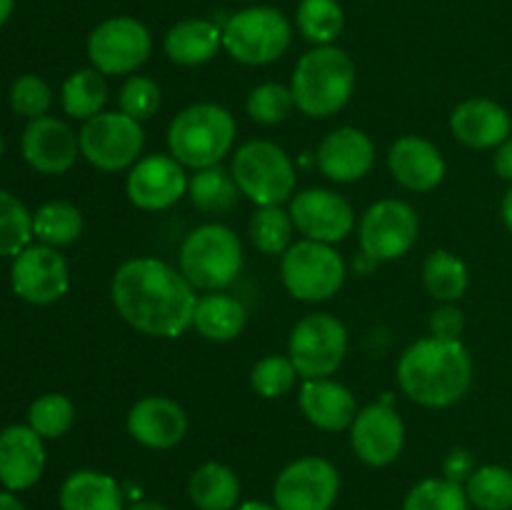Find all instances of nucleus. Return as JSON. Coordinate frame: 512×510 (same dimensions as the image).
Instances as JSON below:
<instances>
[{"mask_svg": "<svg viewBox=\"0 0 512 510\" xmlns=\"http://www.w3.org/2000/svg\"><path fill=\"white\" fill-rule=\"evenodd\" d=\"M110 300L130 328L170 340L193 328L198 295L188 278L165 260L133 258L115 270Z\"/></svg>", "mask_w": 512, "mask_h": 510, "instance_id": "obj_1", "label": "nucleus"}, {"mask_svg": "<svg viewBox=\"0 0 512 510\" xmlns=\"http://www.w3.org/2000/svg\"><path fill=\"white\" fill-rule=\"evenodd\" d=\"M398 383L403 393L423 408H450L470 390L473 358L460 340L430 335L400 355Z\"/></svg>", "mask_w": 512, "mask_h": 510, "instance_id": "obj_2", "label": "nucleus"}, {"mask_svg": "<svg viewBox=\"0 0 512 510\" xmlns=\"http://www.w3.org/2000/svg\"><path fill=\"white\" fill-rule=\"evenodd\" d=\"M355 63L335 45H315L298 60L290 80L295 108L308 118H330L348 105L355 90Z\"/></svg>", "mask_w": 512, "mask_h": 510, "instance_id": "obj_3", "label": "nucleus"}, {"mask_svg": "<svg viewBox=\"0 0 512 510\" xmlns=\"http://www.w3.org/2000/svg\"><path fill=\"white\" fill-rule=\"evenodd\" d=\"M238 125L230 110L215 103H195L180 110L168 128L170 155L183 168L203 170L220 165L233 150Z\"/></svg>", "mask_w": 512, "mask_h": 510, "instance_id": "obj_4", "label": "nucleus"}, {"mask_svg": "<svg viewBox=\"0 0 512 510\" xmlns=\"http://www.w3.org/2000/svg\"><path fill=\"white\" fill-rule=\"evenodd\" d=\"M243 268L240 238L223 223H205L195 228L180 248V273L195 290H223Z\"/></svg>", "mask_w": 512, "mask_h": 510, "instance_id": "obj_5", "label": "nucleus"}, {"mask_svg": "<svg viewBox=\"0 0 512 510\" xmlns=\"http://www.w3.org/2000/svg\"><path fill=\"white\" fill-rule=\"evenodd\" d=\"M238 190L255 203L258 208L265 205H283L295 195L298 173L280 145L270 140H250L240 145L230 165Z\"/></svg>", "mask_w": 512, "mask_h": 510, "instance_id": "obj_6", "label": "nucleus"}, {"mask_svg": "<svg viewBox=\"0 0 512 510\" xmlns=\"http://www.w3.org/2000/svg\"><path fill=\"white\" fill-rule=\"evenodd\" d=\"M345 275L348 268L343 255L333 245L315 243V240H298L285 250L280 260V278L285 290L303 303H323L338 295Z\"/></svg>", "mask_w": 512, "mask_h": 510, "instance_id": "obj_7", "label": "nucleus"}, {"mask_svg": "<svg viewBox=\"0 0 512 510\" xmlns=\"http://www.w3.org/2000/svg\"><path fill=\"white\" fill-rule=\"evenodd\" d=\"M293 40V25L280 10L258 5L230 15L223 25V48L243 65H268L283 58Z\"/></svg>", "mask_w": 512, "mask_h": 510, "instance_id": "obj_8", "label": "nucleus"}, {"mask_svg": "<svg viewBox=\"0 0 512 510\" xmlns=\"http://www.w3.org/2000/svg\"><path fill=\"white\" fill-rule=\"evenodd\" d=\"M348 355V328L330 313H310L293 328L288 358L303 380L330 378Z\"/></svg>", "mask_w": 512, "mask_h": 510, "instance_id": "obj_9", "label": "nucleus"}, {"mask_svg": "<svg viewBox=\"0 0 512 510\" xmlns=\"http://www.w3.org/2000/svg\"><path fill=\"white\" fill-rule=\"evenodd\" d=\"M80 155L105 173L133 168L143 153V125L125 113H98L80 130Z\"/></svg>", "mask_w": 512, "mask_h": 510, "instance_id": "obj_10", "label": "nucleus"}, {"mask_svg": "<svg viewBox=\"0 0 512 510\" xmlns=\"http://www.w3.org/2000/svg\"><path fill=\"white\" fill-rule=\"evenodd\" d=\"M420 235V218L405 200L385 198L370 205L360 220V248L375 263L398 260L413 250Z\"/></svg>", "mask_w": 512, "mask_h": 510, "instance_id": "obj_11", "label": "nucleus"}, {"mask_svg": "<svg viewBox=\"0 0 512 510\" xmlns=\"http://www.w3.org/2000/svg\"><path fill=\"white\" fill-rule=\"evenodd\" d=\"M153 38L140 20L118 15L95 25L88 38V58L103 75H130L150 58Z\"/></svg>", "mask_w": 512, "mask_h": 510, "instance_id": "obj_12", "label": "nucleus"}, {"mask_svg": "<svg viewBox=\"0 0 512 510\" xmlns=\"http://www.w3.org/2000/svg\"><path fill=\"white\" fill-rule=\"evenodd\" d=\"M338 493V468L318 455H305L280 470L273 488V503L278 510H330Z\"/></svg>", "mask_w": 512, "mask_h": 510, "instance_id": "obj_13", "label": "nucleus"}, {"mask_svg": "<svg viewBox=\"0 0 512 510\" xmlns=\"http://www.w3.org/2000/svg\"><path fill=\"white\" fill-rule=\"evenodd\" d=\"M290 218L305 240L335 245L355 228L353 205L328 188L300 190L290 200Z\"/></svg>", "mask_w": 512, "mask_h": 510, "instance_id": "obj_14", "label": "nucleus"}, {"mask_svg": "<svg viewBox=\"0 0 512 510\" xmlns=\"http://www.w3.org/2000/svg\"><path fill=\"white\" fill-rule=\"evenodd\" d=\"M10 280L18 298L33 305H50L68 293L70 270L63 255L50 245H28L15 255Z\"/></svg>", "mask_w": 512, "mask_h": 510, "instance_id": "obj_15", "label": "nucleus"}, {"mask_svg": "<svg viewBox=\"0 0 512 510\" xmlns=\"http://www.w3.org/2000/svg\"><path fill=\"white\" fill-rule=\"evenodd\" d=\"M350 445L365 465L385 468L395 463L405 445V423L390 403H373L358 410L350 425Z\"/></svg>", "mask_w": 512, "mask_h": 510, "instance_id": "obj_16", "label": "nucleus"}, {"mask_svg": "<svg viewBox=\"0 0 512 510\" xmlns=\"http://www.w3.org/2000/svg\"><path fill=\"white\" fill-rule=\"evenodd\" d=\"M188 175L173 155H145L125 180L128 200L140 210H168L188 193Z\"/></svg>", "mask_w": 512, "mask_h": 510, "instance_id": "obj_17", "label": "nucleus"}, {"mask_svg": "<svg viewBox=\"0 0 512 510\" xmlns=\"http://www.w3.org/2000/svg\"><path fill=\"white\" fill-rule=\"evenodd\" d=\"M23 158L43 175H60L78 160L80 138L63 123L43 115L30 120L23 130Z\"/></svg>", "mask_w": 512, "mask_h": 510, "instance_id": "obj_18", "label": "nucleus"}, {"mask_svg": "<svg viewBox=\"0 0 512 510\" xmlns=\"http://www.w3.org/2000/svg\"><path fill=\"white\" fill-rule=\"evenodd\" d=\"M128 433L143 448H175L188 433V415L175 400L165 395H148L130 408Z\"/></svg>", "mask_w": 512, "mask_h": 510, "instance_id": "obj_19", "label": "nucleus"}, {"mask_svg": "<svg viewBox=\"0 0 512 510\" xmlns=\"http://www.w3.org/2000/svg\"><path fill=\"white\" fill-rule=\"evenodd\" d=\"M315 163H318L320 173L333 183H355L373 168L375 145L363 130L345 125V128L325 135L318 155H315Z\"/></svg>", "mask_w": 512, "mask_h": 510, "instance_id": "obj_20", "label": "nucleus"}, {"mask_svg": "<svg viewBox=\"0 0 512 510\" xmlns=\"http://www.w3.org/2000/svg\"><path fill=\"white\" fill-rule=\"evenodd\" d=\"M388 165L393 178L413 193L435 190L445 180L448 170L438 145L420 135H403L395 140L388 153Z\"/></svg>", "mask_w": 512, "mask_h": 510, "instance_id": "obj_21", "label": "nucleus"}, {"mask_svg": "<svg viewBox=\"0 0 512 510\" xmlns=\"http://www.w3.org/2000/svg\"><path fill=\"white\" fill-rule=\"evenodd\" d=\"M450 133L468 148H498L510 138L512 115L490 98H468L450 115Z\"/></svg>", "mask_w": 512, "mask_h": 510, "instance_id": "obj_22", "label": "nucleus"}, {"mask_svg": "<svg viewBox=\"0 0 512 510\" xmlns=\"http://www.w3.org/2000/svg\"><path fill=\"white\" fill-rule=\"evenodd\" d=\"M45 470L43 438L30 425H10L0 433V483L5 490L33 488Z\"/></svg>", "mask_w": 512, "mask_h": 510, "instance_id": "obj_23", "label": "nucleus"}, {"mask_svg": "<svg viewBox=\"0 0 512 510\" xmlns=\"http://www.w3.org/2000/svg\"><path fill=\"white\" fill-rule=\"evenodd\" d=\"M298 403L308 423H313L320 430H330V433L350 428L355 415H358L355 395L343 383L330 378L305 380Z\"/></svg>", "mask_w": 512, "mask_h": 510, "instance_id": "obj_24", "label": "nucleus"}, {"mask_svg": "<svg viewBox=\"0 0 512 510\" xmlns=\"http://www.w3.org/2000/svg\"><path fill=\"white\" fill-rule=\"evenodd\" d=\"M163 48L175 65L198 68L210 63L223 48V28L205 18L180 20L168 30Z\"/></svg>", "mask_w": 512, "mask_h": 510, "instance_id": "obj_25", "label": "nucleus"}, {"mask_svg": "<svg viewBox=\"0 0 512 510\" xmlns=\"http://www.w3.org/2000/svg\"><path fill=\"white\" fill-rule=\"evenodd\" d=\"M248 323V310L235 295L213 290L208 295H200L195 303L193 328L213 343H230L238 338Z\"/></svg>", "mask_w": 512, "mask_h": 510, "instance_id": "obj_26", "label": "nucleus"}, {"mask_svg": "<svg viewBox=\"0 0 512 510\" xmlns=\"http://www.w3.org/2000/svg\"><path fill=\"white\" fill-rule=\"evenodd\" d=\"M60 510H123V490L113 475L78 470L60 488Z\"/></svg>", "mask_w": 512, "mask_h": 510, "instance_id": "obj_27", "label": "nucleus"}, {"mask_svg": "<svg viewBox=\"0 0 512 510\" xmlns=\"http://www.w3.org/2000/svg\"><path fill=\"white\" fill-rule=\"evenodd\" d=\"M190 500L198 510H235L240 500V480L223 463H205L190 475Z\"/></svg>", "mask_w": 512, "mask_h": 510, "instance_id": "obj_28", "label": "nucleus"}, {"mask_svg": "<svg viewBox=\"0 0 512 510\" xmlns=\"http://www.w3.org/2000/svg\"><path fill=\"white\" fill-rule=\"evenodd\" d=\"M238 183L233 173L223 165H210V168L195 170L193 178L188 180L190 203L198 210L210 215L230 213L238 203Z\"/></svg>", "mask_w": 512, "mask_h": 510, "instance_id": "obj_29", "label": "nucleus"}, {"mask_svg": "<svg viewBox=\"0 0 512 510\" xmlns=\"http://www.w3.org/2000/svg\"><path fill=\"white\" fill-rule=\"evenodd\" d=\"M423 283L440 303H455L470 285V270L450 250H433L423 263Z\"/></svg>", "mask_w": 512, "mask_h": 510, "instance_id": "obj_30", "label": "nucleus"}, {"mask_svg": "<svg viewBox=\"0 0 512 510\" xmlns=\"http://www.w3.org/2000/svg\"><path fill=\"white\" fill-rule=\"evenodd\" d=\"M105 100H108V83L100 70H75L63 83V108L70 118H95L98 113H103Z\"/></svg>", "mask_w": 512, "mask_h": 510, "instance_id": "obj_31", "label": "nucleus"}, {"mask_svg": "<svg viewBox=\"0 0 512 510\" xmlns=\"http://www.w3.org/2000/svg\"><path fill=\"white\" fill-rule=\"evenodd\" d=\"M83 233V215L68 200H50L33 215V235L50 248L75 243Z\"/></svg>", "mask_w": 512, "mask_h": 510, "instance_id": "obj_32", "label": "nucleus"}, {"mask_svg": "<svg viewBox=\"0 0 512 510\" xmlns=\"http://www.w3.org/2000/svg\"><path fill=\"white\" fill-rule=\"evenodd\" d=\"M465 493L478 510H512V470L505 465H480L465 483Z\"/></svg>", "mask_w": 512, "mask_h": 510, "instance_id": "obj_33", "label": "nucleus"}, {"mask_svg": "<svg viewBox=\"0 0 512 510\" xmlns=\"http://www.w3.org/2000/svg\"><path fill=\"white\" fill-rule=\"evenodd\" d=\"M295 23L305 40L315 45H330L343 33L345 15L338 0H300Z\"/></svg>", "mask_w": 512, "mask_h": 510, "instance_id": "obj_34", "label": "nucleus"}, {"mask_svg": "<svg viewBox=\"0 0 512 510\" xmlns=\"http://www.w3.org/2000/svg\"><path fill=\"white\" fill-rule=\"evenodd\" d=\"M293 233L295 223L290 210H283L280 205L258 208L250 220V240L265 255H283L293 245Z\"/></svg>", "mask_w": 512, "mask_h": 510, "instance_id": "obj_35", "label": "nucleus"}, {"mask_svg": "<svg viewBox=\"0 0 512 510\" xmlns=\"http://www.w3.org/2000/svg\"><path fill=\"white\" fill-rule=\"evenodd\" d=\"M403 510H470L465 485L448 478H425L405 495Z\"/></svg>", "mask_w": 512, "mask_h": 510, "instance_id": "obj_36", "label": "nucleus"}, {"mask_svg": "<svg viewBox=\"0 0 512 510\" xmlns=\"http://www.w3.org/2000/svg\"><path fill=\"white\" fill-rule=\"evenodd\" d=\"M75 423V405L73 400L60 393L40 395L28 410V425L40 435V438H60L68 433Z\"/></svg>", "mask_w": 512, "mask_h": 510, "instance_id": "obj_37", "label": "nucleus"}, {"mask_svg": "<svg viewBox=\"0 0 512 510\" xmlns=\"http://www.w3.org/2000/svg\"><path fill=\"white\" fill-rule=\"evenodd\" d=\"M33 238V215L15 195L0 190V255H20Z\"/></svg>", "mask_w": 512, "mask_h": 510, "instance_id": "obj_38", "label": "nucleus"}, {"mask_svg": "<svg viewBox=\"0 0 512 510\" xmlns=\"http://www.w3.org/2000/svg\"><path fill=\"white\" fill-rule=\"evenodd\" d=\"M298 378V370L288 355H265L250 370V385H253L255 393L268 400L288 395L298 383Z\"/></svg>", "mask_w": 512, "mask_h": 510, "instance_id": "obj_39", "label": "nucleus"}, {"mask_svg": "<svg viewBox=\"0 0 512 510\" xmlns=\"http://www.w3.org/2000/svg\"><path fill=\"white\" fill-rule=\"evenodd\" d=\"M295 110L293 90L280 83H263L248 95V115L260 125H280Z\"/></svg>", "mask_w": 512, "mask_h": 510, "instance_id": "obj_40", "label": "nucleus"}, {"mask_svg": "<svg viewBox=\"0 0 512 510\" xmlns=\"http://www.w3.org/2000/svg\"><path fill=\"white\" fill-rule=\"evenodd\" d=\"M120 113L130 115L133 120L153 118L160 108V85L148 75H130L118 93Z\"/></svg>", "mask_w": 512, "mask_h": 510, "instance_id": "obj_41", "label": "nucleus"}, {"mask_svg": "<svg viewBox=\"0 0 512 510\" xmlns=\"http://www.w3.org/2000/svg\"><path fill=\"white\" fill-rule=\"evenodd\" d=\"M50 103H53V93H50L48 83L38 75H20L10 88V105L23 118H43Z\"/></svg>", "mask_w": 512, "mask_h": 510, "instance_id": "obj_42", "label": "nucleus"}, {"mask_svg": "<svg viewBox=\"0 0 512 510\" xmlns=\"http://www.w3.org/2000/svg\"><path fill=\"white\" fill-rule=\"evenodd\" d=\"M465 328V315L458 305L445 303L430 315V335L440 340H460Z\"/></svg>", "mask_w": 512, "mask_h": 510, "instance_id": "obj_43", "label": "nucleus"}, {"mask_svg": "<svg viewBox=\"0 0 512 510\" xmlns=\"http://www.w3.org/2000/svg\"><path fill=\"white\" fill-rule=\"evenodd\" d=\"M473 473H475L473 453H470V450H465V448L450 450L448 458H445V465H443V475H445V478L453 480V483L465 485Z\"/></svg>", "mask_w": 512, "mask_h": 510, "instance_id": "obj_44", "label": "nucleus"}, {"mask_svg": "<svg viewBox=\"0 0 512 510\" xmlns=\"http://www.w3.org/2000/svg\"><path fill=\"white\" fill-rule=\"evenodd\" d=\"M493 165H495V173H498L503 180H508V183L512 185V135L505 140L503 145H498V148H495Z\"/></svg>", "mask_w": 512, "mask_h": 510, "instance_id": "obj_45", "label": "nucleus"}, {"mask_svg": "<svg viewBox=\"0 0 512 510\" xmlns=\"http://www.w3.org/2000/svg\"><path fill=\"white\" fill-rule=\"evenodd\" d=\"M500 215H503L505 228H508L510 235H512V185L508 188V193H505L503 203H500Z\"/></svg>", "mask_w": 512, "mask_h": 510, "instance_id": "obj_46", "label": "nucleus"}, {"mask_svg": "<svg viewBox=\"0 0 512 510\" xmlns=\"http://www.w3.org/2000/svg\"><path fill=\"white\" fill-rule=\"evenodd\" d=\"M0 510H25V505L10 490H0Z\"/></svg>", "mask_w": 512, "mask_h": 510, "instance_id": "obj_47", "label": "nucleus"}, {"mask_svg": "<svg viewBox=\"0 0 512 510\" xmlns=\"http://www.w3.org/2000/svg\"><path fill=\"white\" fill-rule=\"evenodd\" d=\"M235 510H278V505L263 503V500H248V503H240Z\"/></svg>", "mask_w": 512, "mask_h": 510, "instance_id": "obj_48", "label": "nucleus"}, {"mask_svg": "<svg viewBox=\"0 0 512 510\" xmlns=\"http://www.w3.org/2000/svg\"><path fill=\"white\" fill-rule=\"evenodd\" d=\"M128 510H168L163 503H155V500H138V503L130 505Z\"/></svg>", "mask_w": 512, "mask_h": 510, "instance_id": "obj_49", "label": "nucleus"}, {"mask_svg": "<svg viewBox=\"0 0 512 510\" xmlns=\"http://www.w3.org/2000/svg\"><path fill=\"white\" fill-rule=\"evenodd\" d=\"M15 0H0V25L8 23V18L13 15Z\"/></svg>", "mask_w": 512, "mask_h": 510, "instance_id": "obj_50", "label": "nucleus"}, {"mask_svg": "<svg viewBox=\"0 0 512 510\" xmlns=\"http://www.w3.org/2000/svg\"><path fill=\"white\" fill-rule=\"evenodd\" d=\"M0 153H3V140H0Z\"/></svg>", "mask_w": 512, "mask_h": 510, "instance_id": "obj_51", "label": "nucleus"}]
</instances>
